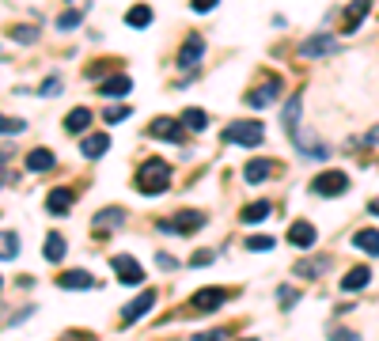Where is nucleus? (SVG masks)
<instances>
[{
	"mask_svg": "<svg viewBox=\"0 0 379 341\" xmlns=\"http://www.w3.org/2000/svg\"><path fill=\"white\" fill-rule=\"evenodd\" d=\"M171 182V167L163 160H144L141 167H137V190L144 193V197H160L163 190H167Z\"/></svg>",
	"mask_w": 379,
	"mask_h": 341,
	"instance_id": "f257e3e1",
	"label": "nucleus"
},
{
	"mask_svg": "<svg viewBox=\"0 0 379 341\" xmlns=\"http://www.w3.org/2000/svg\"><path fill=\"white\" fill-rule=\"evenodd\" d=\"M224 141L228 144H243V148H258V144L266 141V125L251 122V118H239V122H228Z\"/></svg>",
	"mask_w": 379,
	"mask_h": 341,
	"instance_id": "f03ea898",
	"label": "nucleus"
},
{
	"mask_svg": "<svg viewBox=\"0 0 379 341\" xmlns=\"http://www.w3.org/2000/svg\"><path fill=\"white\" fill-rule=\"evenodd\" d=\"M349 190V174L345 171H322L311 179V193H319V197H338V193Z\"/></svg>",
	"mask_w": 379,
	"mask_h": 341,
	"instance_id": "7ed1b4c3",
	"label": "nucleus"
},
{
	"mask_svg": "<svg viewBox=\"0 0 379 341\" xmlns=\"http://www.w3.org/2000/svg\"><path fill=\"white\" fill-rule=\"evenodd\" d=\"M277 95H281V76H266L262 84L247 95V106H251V110H266V106L277 103Z\"/></svg>",
	"mask_w": 379,
	"mask_h": 341,
	"instance_id": "20e7f679",
	"label": "nucleus"
},
{
	"mask_svg": "<svg viewBox=\"0 0 379 341\" xmlns=\"http://www.w3.org/2000/svg\"><path fill=\"white\" fill-rule=\"evenodd\" d=\"M163 232H174V235H190L198 232V228H205V213H193V209H182V213H174L171 220H163Z\"/></svg>",
	"mask_w": 379,
	"mask_h": 341,
	"instance_id": "39448f33",
	"label": "nucleus"
},
{
	"mask_svg": "<svg viewBox=\"0 0 379 341\" xmlns=\"http://www.w3.org/2000/svg\"><path fill=\"white\" fill-rule=\"evenodd\" d=\"M114 273H118V281L129 284V288H137V284H144V270H141V262L137 258H129V254H114Z\"/></svg>",
	"mask_w": 379,
	"mask_h": 341,
	"instance_id": "423d86ee",
	"label": "nucleus"
},
{
	"mask_svg": "<svg viewBox=\"0 0 379 341\" xmlns=\"http://www.w3.org/2000/svg\"><path fill=\"white\" fill-rule=\"evenodd\" d=\"M148 137H156V141H171V144H182V137H186V125L174 122V118H156V122L148 125Z\"/></svg>",
	"mask_w": 379,
	"mask_h": 341,
	"instance_id": "0eeeda50",
	"label": "nucleus"
},
{
	"mask_svg": "<svg viewBox=\"0 0 379 341\" xmlns=\"http://www.w3.org/2000/svg\"><path fill=\"white\" fill-rule=\"evenodd\" d=\"M152 307H156V288H144L141 296H137V300L122 311V326H133V322H137V319H144Z\"/></svg>",
	"mask_w": 379,
	"mask_h": 341,
	"instance_id": "6e6552de",
	"label": "nucleus"
},
{
	"mask_svg": "<svg viewBox=\"0 0 379 341\" xmlns=\"http://www.w3.org/2000/svg\"><path fill=\"white\" fill-rule=\"evenodd\" d=\"M224 300H228V292H224V288H201V292H193L190 307L198 311V315H209V311H216Z\"/></svg>",
	"mask_w": 379,
	"mask_h": 341,
	"instance_id": "1a4fd4ad",
	"label": "nucleus"
},
{
	"mask_svg": "<svg viewBox=\"0 0 379 341\" xmlns=\"http://www.w3.org/2000/svg\"><path fill=\"white\" fill-rule=\"evenodd\" d=\"M315 239H319V232H315V224H308V220H296V224L289 228V243L300 246V251H308Z\"/></svg>",
	"mask_w": 379,
	"mask_h": 341,
	"instance_id": "9d476101",
	"label": "nucleus"
},
{
	"mask_svg": "<svg viewBox=\"0 0 379 341\" xmlns=\"http://www.w3.org/2000/svg\"><path fill=\"white\" fill-rule=\"evenodd\" d=\"M334 50H338V42L330 39V34H315V39H308L300 46L303 57H326V53H334Z\"/></svg>",
	"mask_w": 379,
	"mask_h": 341,
	"instance_id": "9b49d317",
	"label": "nucleus"
},
{
	"mask_svg": "<svg viewBox=\"0 0 379 341\" xmlns=\"http://www.w3.org/2000/svg\"><path fill=\"white\" fill-rule=\"evenodd\" d=\"M201 57H205V42H201V39H186V46L179 50V69H193Z\"/></svg>",
	"mask_w": 379,
	"mask_h": 341,
	"instance_id": "f8f14e48",
	"label": "nucleus"
},
{
	"mask_svg": "<svg viewBox=\"0 0 379 341\" xmlns=\"http://www.w3.org/2000/svg\"><path fill=\"white\" fill-rule=\"evenodd\" d=\"M368 281H372V270H368V265H353V270L341 277V292H360Z\"/></svg>",
	"mask_w": 379,
	"mask_h": 341,
	"instance_id": "ddd939ff",
	"label": "nucleus"
},
{
	"mask_svg": "<svg viewBox=\"0 0 379 341\" xmlns=\"http://www.w3.org/2000/svg\"><path fill=\"white\" fill-rule=\"evenodd\" d=\"M110 148V137L106 133H91V137H84L80 141V152H84V160H99Z\"/></svg>",
	"mask_w": 379,
	"mask_h": 341,
	"instance_id": "4468645a",
	"label": "nucleus"
},
{
	"mask_svg": "<svg viewBox=\"0 0 379 341\" xmlns=\"http://www.w3.org/2000/svg\"><path fill=\"white\" fill-rule=\"evenodd\" d=\"M72 201H76V193H72V190H53L50 197H46V209H50L53 216H64L72 209Z\"/></svg>",
	"mask_w": 379,
	"mask_h": 341,
	"instance_id": "2eb2a0df",
	"label": "nucleus"
},
{
	"mask_svg": "<svg viewBox=\"0 0 379 341\" xmlns=\"http://www.w3.org/2000/svg\"><path fill=\"white\" fill-rule=\"evenodd\" d=\"M372 12V0H353L349 4V12H345V34H353L360 23H364V15Z\"/></svg>",
	"mask_w": 379,
	"mask_h": 341,
	"instance_id": "dca6fc26",
	"label": "nucleus"
},
{
	"mask_svg": "<svg viewBox=\"0 0 379 341\" xmlns=\"http://www.w3.org/2000/svg\"><path fill=\"white\" fill-rule=\"evenodd\" d=\"M61 288H69V292H84V288H95V281H91V273L84 270H72V273H61Z\"/></svg>",
	"mask_w": 379,
	"mask_h": 341,
	"instance_id": "f3484780",
	"label": "nucleus"
},
{
	"mask_svg": "<svg viewBox=\"0 0 379 341\" xmlns=\"http://www.w3.org/2000/svg\"><path fill=\"white\" fill-rule=\"evenodd\" d=\"M133 91V80L125 76V72H118V76H106L103 80V95H110V99H122V95H129Z\"/></svg>",
	"mask_w": 379,
	"mask_h": 341,
	"instance_id": "a211bd4d",
	"label": "nucleus"
},
{
	"mask_svg": "<svg viewBox=\"0 0 379 341\" xmlns=\"http://www.w3.org/2000/svg\"><path fill=\"white\" fill-rule=\"evenodd\" d=\"M270 174H273V160H251L247 171H243V179L251 182V186H258V182H266Z\"/></svg>",
	"mask_w": 379,
	"mask_h": 341,
	"instance_id": "6ab92c4d",
	"label": "nucleus"
},
{
	"mask_svg": "<svg viewBox=\"0 0 379 341\" xmlns=\"http://www.w3.org/2000/svg\"><path fill=\"white\" fill-rule=\"evenodd\" d=\"M88 125H91V110L88 106H76V110L64 114V129H69V133H84Z\"/></svg>",
	"mask_w": 379,
	"mask_h": 341,
	"instance_id": "aec40b11",
	"label": "nucleus"
},
{
	"mask_svg": "<svg viewBox=\"0 0 379 341\" xmlns=\"http://www.w3.org/2000/svg\"><path fill=\"white\" fill-rule=\"evenodd\" d=\"M353 246H357V251H368V254H379V232H375V228L357 232L353 235Z\"/></svg>",
	"mask_w": 379,
	"mask_h": 341,
	"instance_id": "412c9836",
	"label": "nucleus"
},
{
	"mask_svg": "<svg viewBox=\"0 0 379 341\" xmlns=\"http://www.w3.org/2000/svg\"><path fill=\"white\" fill-rule=\"evenodd\" d=\"M182 125H186L190 133H201V129L209 125V114H205V110H198V106H190V110H182Z\"/></svg>",
	"mask_w": 379,
	"mask_h": 341,
	"instance_id": "4be33fe9",
	"label": "nucleus"
},
{
	"mask_svg": "<svg viewBox=\"0 0 379 341\" xmlns=\"http://www.w3.org/2000/svg\"><path fill=\"white\" fill-rule=\"evenodd\" d=\"M326 258H308V262H300L296 265V277H322L326 273Z\"/></svg>",
	"mask_w": 379,
	"mask_h": 341,
	"instance_id": "5701e85b",
	"label": "nucleus"
},
{
	"mask_svg": "<svg viewBox=\"0 0 379 341\" xmlns=\"http://www.w3.org/2000/svg\"><path fill=\"white\" fill-rule=\"evenodd\" d=\"M266 216H270V201H254V205H247L243 213H239L243 224H258V220H266Z\"/></svg>",
	"mask_w": 379,
	"mask_h": 341,
	"instance_id": "b1692460",
	"label": "nucleus"
},
{
	"mask_svg": "<svg viewBox=\"0 0 379 341\" xmlns=\"http://www.w3.org/2000/svg\"><path fill=\"white\" fill-rule=\"evenodd\" d=\"M27 167L31 171H50L53 167V152L50 148H34L31 155H27Z\"/></svg>",
	"mask_w": 379,
	"mask_h": 341,
	"instance_id": "393cba45",
	"label": "nucleus"
},
{
	"mask_svg": "<svg viewBox=\"0 0 379 341\" xmlns=\"http://www.w3.org/2000/svg\"><path fill=\"white\" fill-rule=\"evenodd\" d=\"M42 251H46V258H50V262H61V258H64V235L50 232V235H46V246H42Z\"/></svg>",
	"mask_w": 379,
	"mask_h": 341,
	"instance_id": "a878e982",
	"label": "nucleus"
},
{
	"mask_svg": "<svg viewBox=\"0 0 379 341\" xmlns=\"http://www.w3.org/2000/svg\"><path fill=\"white\" fill-rule=\"evenodd\" d=\"M281 122H284V129H289V133H296V129H300V95L289 99V106H284Z\"/></svg>",
	"mask_w": 379,
	"mask_h": 341,
	"instance_id": "bb28decb",
	"label": "nucleus"
},
{
	"mask_svg": "<svg viewBox=\"0 0 379 341\" xmlns=\"http://www.w3.org/2000/svg\"><path fill=\"white\" fill-rule=\"evenodd\" d=\"M122 220H125V209H103L95 216V228H118Z\"/></svg>",
	"mask_w": 379,
	"mask_h": 341,
	"instance_id": "cd10ccee",
	"label": "nucleus"
},
{
	"mask_svg": "<svg viewBox=\"0 0 379 341\" xmlns=\"http://www.w3.org/2000/svg\"><path fill=\"white\" fill-rule=\"evenodd\" d=\"M15 254H20V235L0 232V258H15Z\"/></svg>",
	"mask_w": 379,
	"mask_h": 341,
	"instance_id": "c85d7f7f",
	"label": "nucleus"
},
{
	"mask_svg": "<svg viewBox=\"0 0 379 341\" xmlns=\"http://www.w3.org/2000/svg\"><path fill=\"white\" fill-rule=\"evenodd\" d=\"M125 23H129V27H148V23H152V8H148V4L133 8V12L125 15Z\"/></svg>",
	"mask_w": 379,
	"mask_h": 341,
	"instance_id": "c756f323",
	"label": "nucleus"
},
{
	"mask_svg": "<svg viewBox=\"0 0 379 341\" xmlns=\"http://www.w3.org/2000/svg\"><path fill=\"white\" fill-rule=\"evenodd\" d=\"M27 129V122H20V118H4L0 114V137H20Z\"/></svg>",
	"mask_w": 379,
	"mask_h": 341,
	"instance_id": "7c9ffc66",
	"label": "nucleus"
},
{
	"mask_svg": "<svg viewBox=\"0 0 379 341\" xmlns=\"http://www.w3.org/2000/svg\"><path fill=\"white\" fill-rule=\"evenodd\" d=\"M39 39V27H12V42H34Z\"/></svg>",
	"mask_w": 379,
	"mask_h": 341,
	"instance_id": "2f4dec72",
	"label": "nucleus"
},
{
	"mask_svg": "<svg viewBox=\"0 0 379 341\" xmlns=\"http://www.w3.org/2000/svg\"><path fill=\"white\" fill-rule=\"evenodd\" d=\"M80 23H84V12H64L61 20H57L61 31H72V27H80Z\"/></svg>",
	"mask_w": 379,
	"mask_h": 341,
	"instance_id": "473e14b6",
	"label": "nucleus"
},
{
	"mask_svg": "<svg viewBox=\"0 0 379 341\" xmlns=\"http://www.w3.org/2000/svg\"><path fill=\"white\" fill-rule=\"evenodd\" d=\"M129 114H133V110H129V106H110L103 118H106V125H114V122H125Z\"/></svg>",
	"mask_w": 379,
	"mask_h": 341,
	"instance_id": "72a5a7b5",
	"label": "nucleus"
},
{
	"mask_svg": "<svg viewBox=\"0 0 379 341\" xmlns=\"http://www.w3.org/2000/svg\"><path fill=\"white\" fill-rule=\"evenodd\" d=\"M270 246H273L270 235H251L247 239V251H270Z\"/></svg>",
	"mask_w": 379,
	"mask_h": 341,
	"instance_id": "f704fd0d",
	"label": "nucleus"
},
{
	"mask_svg": "<svg viewBox=\"0 0 379 341\" xmlns=\"http://www.w3.org/2000/svg\"><path fill=\"white\" fill-rule=\"evenodd\" d=\"M330 341H360V334H353V330H341V326H334V330H330Z\"/></svg>",
	"mask_w": 379,
	"mask_h": 341,
	"instance_id": "c9c22d12",
	"label": "nucleus"
},
{
	"mask_svg": "<svg viewBox=\"0 0 379 341\" xmlns=\"http://www.w3.org/2000/svg\"><path fill=\"white\" fill-rule=\"evenodd\" d=\"M277 300H281V307H292V303L300 300V292H296V288H281V292H277Z\"/></svg>",
	"mask_w": 379,
	"mask_h": 341,
	"instance_id": "e433bc0d",
	"label": "nucleus"
},
{
	"mask_svg": "<svg viewBox=\"0 0 379 341\" xmlns=\"http://www.w3.org/2000/svg\"><path fill=\"white\" fill-rule=\"evenodd\" d=\"M193 341H228V330H209V334H198Z\"/></svg>",
	"mask_w": 379,
	"mask_h": 341,
	"instance_id": "4c0bfd02",
	"label": "nucleus"
},
{
	"mask_svg": "<svg viewBox=\"0 0 379 341\" xmlns=\"http://www.w3.org/2000/svg\"><path fill=\"white\" fill-rule=\"evenodd\" d=\"M216 4H220V0H193V12H198V15H205V12H212Z\"/></svg>",
	"mask_w": 379,
	"mask_h": 341,
	"instance_id": "58836bf2",
	"label": "nucleus"
},
{
	"mask_svg": "<svg viewBox=\"0 0 379 341\" xmlns=\"http://www.w3.org/2000/svg\"><path fill=\"white\" fill-rule=\"evenodd\" d=\"M209 262H212V251H198V254L190 258V265H193V270H198V265H209Z\"/></svg>",
	"mask_w": 379,
	"mask_h": 341,
	"instance_id": "ea45409f",
	"label": "nucleus"
},
{
	"mask_svg": "<svg viewBox=\"0 0 379 341\" xmlns=\"http://www.w3.org/2000/svg\"><path fill=\"white\" fill-rule=\"evenodd\" d=\"M39 91H42V95H57V91H61V80H46Z\"/></svg>",
	"mask_w": 379,
	"mask_h": 341,
	"instance_id": "a19ab883",
	"label": "nucleus"
},
{
	"mask_svg": "<svg viewBox=\"0 0 379 341\" xmlns=\"http://www.w3.org/2000/svg\"><path fill=\"white\" fill-rule=\"evenodd\" d=\"M156 265H160V270H174V258H167V254H160V258H156Z\"/></svg>",
	"mask_w": 379,
	"mask_h": 341,
	"instance_id": "79ce46f5",
	"label": "nucleus"
},
{
	"mask_svg": "<svg viewBox=\"0 0 379 341\" xmlns=\"http://www.w3.org/2000/svg\"><path fill=\"white\" fill-rule=\"evenodd\" d=\"M364 144H379V125H375V129H372V133H368V137H364Z\"/></svg>",
	"mask_w": 379,
	"mask_h": 341,
	"instance_id": "37998d69",
	"label": "nucleus"
},
{
	"mask_svg": "<svg viewBox=\"0 0 379 341\" xmlns=\"http://www.w3.org/2000/svg\"><path fill=\"white\" fill-rule=\"evenodd\" d=\"M368 213H372V216H379V197L372 201V205H368Z\"/></svg>",
	"mask_w": 379,
	"mask_h": 341,
	"instance_id": "c03bdc74",
	"label": "nucleus"
},
{
	"mask_svg": "<svg viewBox=\"0 0 379 341\" xmlns=\"http://www.w3.org/2000/svg\"><path fill=\"white\" fill-rule=\"evenodd\" d=\"M8 155H12V148H0V160H8Z\"/></svg>",
	"mask_w": 379,
	"mask_h": 341,
	"instance_id": "a18cd8bd",
	"label": "nucleus"
},
{
	"mask_svg": "<svg viewBox=\"0 0 379 341\" xmlns=\"http://www.w3.org/2000/svg\"><path fill=\"white\" fill-rule=\"evenodd\" d=\"M243 341H254V337H243Z\"/></svg>",
	"mask_w": 379,
	"mask_h": 341,
	"instance_id": "49530a36",
	"label": "nucleus"
}]
</instances>
